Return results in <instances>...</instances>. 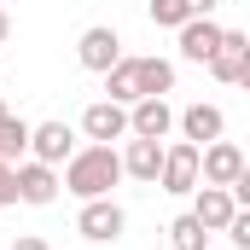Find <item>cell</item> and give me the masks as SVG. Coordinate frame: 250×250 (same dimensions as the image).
Masks as SVG:
<instances>
[{"instance_id":"6da1fadb","label":"cell","mask_w":250,"mask_h":250,"mask_svg":"<svg viewBox=\"0 0 250 250\" xmlns=\"http://www.w3.org/2000/svg\"><path fill=\"white\" fill-rule=\"evenodd\" d=\"M123 181V157H117V146H76L70 157H64L59 169V187L70 198H111V187Z\"/></svg>"},{"instance_id":"7a4b0ae2","label":"cell","mask_w":250,"mask_h":250,"mask_svg":"<svg viewBox=\"0 0 250 250\" xmlns=\"http://www.w3.org/2000/svg\"><path fill=\"white\" fill-rule=\"evenodd\" d=\"M76 233L87 239V245H117L128 233V215L117 198H87L82 209H76Z\"/></svg>"},{"instance_id":"3957f363","label":"cell","mask_w":250,"mask_h":250,"mask_svg":"<svg viewBox=\"0 0 250 250\" xmlns=\"http://www.w3.org/2000/svg\"><path fill=\"white\" fill-rule=\"evenodd\" d=\"M209 76L227 82V87H250V35L221 29V47L209 53Z\"/></svg>"},{"instance_id":"277c9868","label":"cell","mask_w":250,"mask_h":250,"mask_svg":"<svg viewBox=\"0 0 250 250\" xmlns=\"http://www.w3.org/2000/svg\"><path fill=\"white\" fill-rule=\"evenodd\" d=\"M12 181H18V204H29V209H47V204H59V169L53 163H12Z\"/></svg>"},{"instance_id":"5b68a950","label":"cell","mask_w":250,"mask_h":250,"mask_svg":"<svg viewBox=\"0 0 250 250\" xmlns=\"http://www.w3.org/2000/svg\"><path fill=\"white\" fill-rule=\"evenodd\" d=\"M239 175H245V151H239L233 140L198 146V181H204V187H233Z\"/></svg>"},{"instance_id":"8992f818","label":"cell","mask_w":250,"mask_h":250,"mask_svg":"<svg viewBox=\"0 0 250 250\" xmlns=\"http://www.w3.org/2000/svg\"><path fill=\"white\" fill-rule=\"evenodd\" d=\"M157 187H163V192H175V198H187V192L198 187V146H192V140H175V146H163Z\"/></svg>"},{"instance_id":"52a82bcc","label":"cell","mask_w":250,"mask_h":250,"mask_svg":"<svg viewBox=\"0 0 250 250\" xmlns=\"http://www.w3.org/2000/svg\"><path fill=\"white\" fill-rule=\"evenodd\" d=\"M117 59H123V35H117L111 23H93V29H82V41H76V64H82V70L105 76Z\"/></svg>"},{"instance_id":"ba28073f","label":"cell","mask_w":250,"mask_h":250,"mask_svg":"<svg viewBox=\"0 0 250 250\" xmlns=\"http://www.w3.org/2000/svg\"><path fill=\"white\" fill-rule=\"evenodd\" d=\"M76 151V128L70 123H29V157L35 163H53V169H64V157Z\"/></svg>"},{"instance_id":"9c48e42d","label":"cell","mask_w":250,"mask_h":250,"mask_svg":"<svg viewBox=\"0 0 250 250\" xmlns=\"http://www.w3.org/2000/svg\"><path fill=\"white\" fill-rule=\"evenodd\" d=\"M82 134L93 146H111V140H128V105H111V99H93L82 111Z\"/></svg>"},{"instance_id":"30bf717a","label":"cell","mask_w":250,"mask_h":250,"mask_svg":"<svg viewBox=\"0 0 250 250\" xmlns=\"http://www.w3.org/2000/svg\"><path fill=\"white\" fill-rule=\"evenodd\" d=\"M117 157H123V175H128V181L157 187V169H163V140H134V134H128V146L117 151Z\"/></svg>"},{"instance_id":"8fae6325","label":"cell","mask_w":250,"mask_h":250,"mask_svg":"<svg viewBox=\"0 0 250 250\" xmlns=\"http://www.w3.org/2000/svg\"><path fill=\"white\" fill-rule=\"evenodd\" d=\"M169 128H175L169 99H134L128 105V134L134 140H169Z\"/></svg>"},{"instance_id":"7c38bea8","label":"cell","mask_w":250,"mask_h":250,"mask_svg":"<svg viewBox=\"0 0 250 250\" xmlns=\"http://www.w3.org/2000/svg\"><path fill=\"white\" fill-rule=\"evenodd\" d=\"M175 128H181V140H192V146H209V140H221L227 134V117H221V105H187L181 117H175Z\"/></svg>"},{"instance_id":"4fadbf2b","label":"cell","mask_w":250,"mask_h":250,"mask_svg":"<svg viewBox=\"0 0 250 250\" xmlns=\"http://www.w3.org/2000/svg\"><path fill=\"white\" fill-rule=\"evenodd\" d=\"M233 209H239V204L227 198V187H204V181L192 187V215L204 221V233H221V227L233 221Z\"/></svg>"},{"instance_id":"5bb4252c","label":"cell","mask_w":250,"mask_h":250,"mask_svg":"<svg viewBox=\"0 0 250 250\" xmlns=\"http://www.w3.org/2000/svg\"><path fill=\"white\" fill-rule=\"evenodd\" d=\"M215 47H221V23H215V18H187V23H181V59L209 64Z\"/></svg>"},{"instance_id":"9a60e30c","label":"cell","mask_w":250,"mask_h":250,"mask_svg":"<svg viewBox=\"0 0 250 250\" xmlns=\"http://www.w3.org/2000/svg\"><path fill=\"white\" fill-rule=\"evenodd\" d=\"M134 82H140V99H163V93H175V64L169 59H134Z\"/></svg>"},{"instance_id":"2e32d148","label":"cell","mask_w":250,"mask_h":250,"mask_svg":"<svg viewBox=\"0 0 250 250\" xmlns=\"http://www.w3.org/2000/svg\"><path fill=\"white\" fill-rule=\"evenodd\" d=\"M105 99L111 105H134L140 99V82H134V59H117L105 70Z\"/></svg>"},{"instance_id":"e0dca14e","label":"cell","mask_w":250,"mask_h":250,"mask_svg":"<svg viewBox=\"0 0 250 250\" xmlns=\"http://www.w3.org/2000/svg\"><path fill=\"white\" fill-rule=\"evenodd\" d=\"M23 151H29V123L23 117H0V163H23Z\"/></svg>"},{"instance_id":"ac0fdd59","label":"cell","mask_w":250,"mask_h":250,"mask_svg":"<svg viewBox=\"0 0 250 250\" xmlns=\"http://www.w3.org/2000/svg\"><path fill=\"white\" fill-rule=\"evenodd\" d=\"M169 245H175V250H209V233H204V221L187 209V215L169 221Z\"/></svg>"},{"instance_id":"d6986e66","label":"cell","mask_w":250,"mask_h":250,"mask_svg":"<svg viewBox=\"0 0 250 250\" xmlns=\"http://www.w3.org/2000/svg\"><path fill=\"white\" fill-rule=\"evenodd\" d=\"M192 12H187V0H151V23L157 29H181Z\"/></svg>"},{"instance_id":"ffe728a7","label":"cell","mask_w":250,"mask_h":250,"mask_svg":"<svg viewBox=\"0 0 250 250\" xmlns=\"http://www.w3.org/2000/svg\"><path fill=\"white\" fill-rule=\"evenodd\" d=\"M221 233H227V239H233L239 250H250V209H233V221H227Z\"/></svg>"},{"instance_id":"44dd1931","label":"cell","mask_w":250,"mask_h":250,"mask_svg":"<svg viewBox=\"0 0 250 250\" xmlns=\"http://www.w3.org/2000/svg\"><path fill=\"white\" fill-rule=\"evenodd\" d=\"M18 204V181H12V163H0V209Z\"/></svg>"},{"instance_id":"7402d4cb","label":"cell","mask_w":250,"mask_h":250,"mask_svg":"<svg viewBox=\"0 0 250 250\" xmlns=\"http://www.w3.org/2000/svg\"><path fill=\"white\" fill-rule=\"evenodd\" d=\"M12 250H53V245H47L41 233H18V239H12Z\"/></svg>"},{"instance_id":"603a6c76","label":"cell","mask_w":250,"mask_h":250,"mask_svg":"<svg viewBox=\"0 0 250 250\" xmlns=\"http://www.w3.org/2000/svg\"><path fill=\"white\" fill-rule=\"evenodd\" d=\"M187 12H192V18H209V12H215V0H187Z\"/></svg>"},{"instance_id":"cb8c5ba5","label":"cell","mask_w":250,"mask_h":250,"mask_svg":"<svg viewBox=\"0 0 250 250\" xmlns=\"http://www.w3.org/2000/svg\"><path fill=\"white\" fill-rule=\"evenodd\" d=\"M6 35H12V18H6V6H0V41H6Z\"/></svg>"},{"instance_id":"d4e9b609","label":"cell","mask_w":250,"mask_h":250,"mask_svg":"<svg viewBox=\"0 0 250 250\" xmlns=\"http://www.w3.org/2000/svg\"><path fill=\"white\" fill-rule=\"evenodd\" d=\"M0 117H6V105H0Z\"/></svg>"},{"instance_id":"484cf974","label":"cell","mask_w":250,"mask_h":250,"mask_svg":"<svg viewBox=\"0 0 250 250\" xmlns=\"http://www.w3.org/2000/svg\"><path fill=\"white\" fill-rule=\"evenodd\" d=\"M0 6H6V0H0Z\"/></svg>"}]
</instances>
